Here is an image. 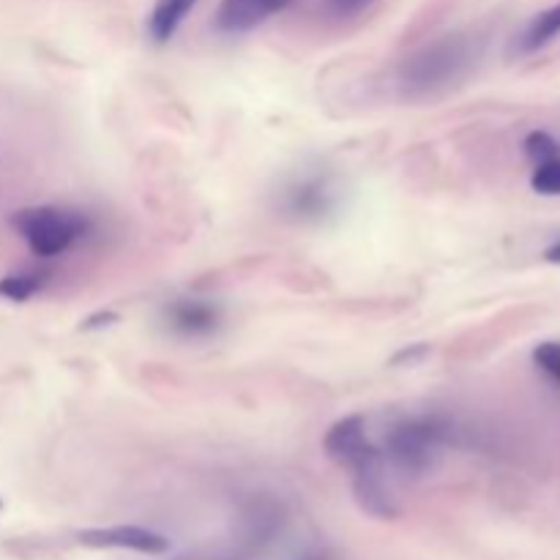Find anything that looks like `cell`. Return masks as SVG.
Here are the masks:
<instances>
[{
  "mask_svg": "<svg viewBox=\"0 0 560 560\" xmlns=\"http://www.w3.org/2000/svg\"><path fill=\"white\" fill-rule=\"evenodd\" d=\"M452 438V427L441 413H410L394 421L383 438V459L402 476L419 479L438 468Z\"/></svg>",
  "mask_w": 560,
  "mask_h": 560,
  "instance_id": "cell-1",
  "label": "cell"
},
{
  "mask_svg": "<svg viewBox=\"0 0 560 560\" xmlns=\"http://www.w3.org/2000/svg\"><path fill=\"white\" fill-rule=\"evenodd\" d=\"M470 63H474V49L463 36L438 38L408 58L399 74V85L410 98L435 96L463 80Z\"/></svg>",
  "mask_w": 560,
  "mask_h": 560,
  "instance_id": "cell-2",
  "label": "cell"
},
{
  "mask_svg": "<svg viewBox=\"0 0 560 560\" xmlns=\"http://www.w3.org/2000/svg\"><path fill=\"white\" fill-rule=\"evenodd\" d=\"M11 228L25 238L36 257H58L91 233V219L71 208L33 206L14 211Z\"/></svg>",
  "mask_w": 560,
  "mask_h": 560,
  "instance_id": "cell-3",
  "label": "cell"
},
{
  "mask_svg": "<svg viewBox=\"0 0 560 560\" xmlns=\"http://www.w3.org/2000/svg\"><path fill=\"white\" fill-rule=\"evenodd\" d=\"M339 202H342V195H339L334 175L328 173L295 175L279 191V211L301 224L326 222L331 213H337Z\"/></svg>",
  "mask_w": 560,
  "mask_h": 560,
  "instance_id": "cell-4",
  "label": "cell"
},
{
  "mask_svg": "<svg viewBox=\"0 0 560 560\" xmlns=\"http://www.w3.org/2000/svg\"><path fill=\"white\" fill-rule=\"evenodd\" d=\"M80 545L93 550H129L140 556H162L170 550L167 536L156 534L140 525H113V528H88L80 530Z\"/></svg>",
  "mask_w": 560,
  "mask_h": 560,
  "instance_id": "cell-5",
  "label": "cell"
},
{
  "mask_svg": "<svg viewBox=\"0 0 560 560\" xmlns=\"http://www.w3.org/2000/svg\"><path fill=\"white\" fill-rule=\"evenodd\" d=\"M164 320H167L170 331L186 339H202L213 337L222 326V310L213 301L206 299H175L173 304L164 310Z\"/></svg>",
  "mask_w": 560,
  "mask_h": 560,
  "instance_id": "cell-6",
  "label": "cell"
},
{
  "mask_svg": "<svg viewBox=\"0 0 560 560\" xmlns=\"http://www.w3.org/2000/svg\"><path fill=\"white\" fill-rule=\"evenodd\" d=\"M290 0H222L217 9V27L222 33H246L284 11Z\"/></svg>",
  "mask_w": 560,
  "mask_h": 560,
  "instance_id": "cell-7",
  "label": "cell"
},
{
  "mask_svg": "<svg viewBox=\"0 0 560 560\" xmlns=\"http://www.w3.org/2000/svg\"><path fill=\"white\" fill-rule=\"evenodd\" d=\"M197 0H156L148 16V36L156 44H167L178 33Z\"/></svg>",
  "mask_w": 560,
  "mask_h": 560,
  "instance_id": "cell-8",
  "label": "cell"
},
{
  "mask_svg": "<svg viewBox=\"0 0 560 560\" xmlns=\"http://www.w3.org/2000/svg\"><path fill=\"white\" fill-rule=\"evenodd\" d=\"M560 36V3L552 5V9L541 11L539 16H534L525 33L520 36V52L530 55L539 52L541 47H547L550 42H556Z\"/></svg>",
  "mask_w": 560,
  "mask_h": 560,
  "instance_id": "cell-9",
  "label": "cell"
},
{
  "mask_svg": "<svg viewBox=\"0 0 560 560\" xmlns=\"http://www.w3.org/2000/svg\"><path fill=\"white\" fill-rule=\"evenodd\" d=\"M44 282H47V277L38 271L9 273V277L0 279V295L9 301H16V304H22V301L33 299V295L44 288Z\"/></svg>",
  "mask_w": 560,
  "mask_h": 560,
  "instance_id": "cell-10",
  "label": "cell"
},
{
  "mask_svg": "<svg viewBox=\"0 0 560 560\" xmlns=\"http://www.w3.org/2000/svg\"><path fill=\"white\" fill-rule=\"evenodd\" d=\"M525 156L530 159L534 164H545L552 162V159H560V142L547 131H530L523 142Z\"/></svg>",
  "mask_w": 560,
  "mask_h": 560,
  "instance_id": "cell-11",
  "label": "cell"
},
{
  "mask_svg": "<svg viewBox=\"0 0 560 560\" xmlns=\"http://www.w3.org/2000/svg\"><path fill=\"white\" fill-rule=\"evenodd\" d=\"M530 186H534L536 195L560 197V159L536 164L534 175H530Z\"/></svg>",
  "mask_w": 560,
  "mask_h": 560,
  "instance_id": "cell-12",
  "label": "cell"
},
{
  "mask_svg": "<svg viewBox=\"0 0 560 560\" xmlns=\"http://www.w3.org/2000/svg\"><path fill=\"white\" fill-rule=\"evenodd\" d=\"M534 361L547 377L560 388V342H541L534 350Z\"/></svg>",
  "mask_w": 560,
  "mask_h": 560,
  "instance_id": "cell-13",
  "label": "cell"
},
{
  "mask_svg": "<svg viewBox=\"0 0 560 560\" xmlns=\"http://www.w3.org/2000/svg\"><path fill=\"white\" fill-rule=\"evenodd\" d=\"M115 320H118V315H113V312H102V315H93V317H88V320L82 323V328H85V331H93V328L113 326Z\"/></svg>",
  "mask_w": 560,
  "mask_h": 560,
  "instance_id": "cell-14",
  "label": "cell"
},
{
  "mask_svg": "<svg viewBox=\"0 0 560 560\" xmlns=\"http://www.w3.org/2000/svg\"><path fill=\"white\" fill-rule=\"evenodd\" d=\"M424 355H427L424 345H413V348H405L402 353L394 355V364H402V361H410V364H413V361L424 359Z\"/></svg>",
  "mask_w": 560,
  "mask_h": 560,
  "instance_id": "cell-15",
  "label": "cell"
},
{
  "mask_svg": "<svg viewBox=\"0 0 560 560\" xmlns=\"http://www.w3.org/2000/svg\"><path fill=\"white\" fill-rule=\"evenodd\" d=\"M328 3H331L337 11H359L364 9V5H370L372 0H328Z\"/></svg>",
  "mask_w": 560,
  "mask_h": 560,
  "instance_id": "cell-16",
  "label": "cell"
},
{
  "mask_svg": "<svg viewBox=\"0 0 560 560\" xmlns=\"http://www.w3.org/2000/svg\"><path fill=\"white\" fill-rule=\"evenodd\" d=\"M545 260H547V262H556V266H560V241H558V244H552L550 249L545 252Z\"/></svg>",
  "mask_w": 560,
  "mask_h": 560,
  "instance_id": "cell-17",
  "label": "cell"
},
{
  "mask_svg": "<svg viewBox=\"0 0 560 560\" xmlns=\"http://www.w3.org/2000/svg\"><path fill=\"white\" fill-rule=\"evenodd\" d=\"M301 560H331V558L323 556V552H310V556H304Z\"/></svg>",
  "mask_w": 560,
  "mask_h": 560,
  "instance_id": "cell-18",
  "label": "cell"
},
{
  "mask_svg": "<svg viewBox=\"0 0 560 560\" xmlns=\"http://www.w3.org/2000/svg\"><path fill=\"white\" fill-rule=\"evenodd\" d=\"M0 509H3V503H0Z\"/></svg>",
  "mask_w": 560,
  "mask_h": 560,
  "instance_id": "cell-19",
  "label": "cell"
}]
</instances>
